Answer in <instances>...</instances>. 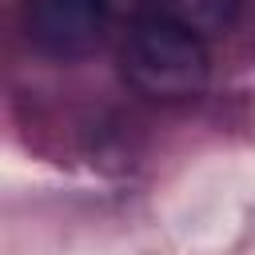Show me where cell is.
I'll use <instances>...</instances> for the list:
<instances>
[{
	"mask_svg": "<svg viewBox=\"0 0 255 255\" xmlns=\"http://www.w3.org/2000/svg\"><path fill=\"white\" fill-rule=\"evenodd\" d=\"M120 68L128 84L151 100H191L203 92L211 72L203 40L159 12L139 16L128 28L120 48Z\"/></svg>",
	"mask_w": 255,
	"mask_h": 255,
	"instance_id": "6da1fadb",
	"label": "cell"
},
{
	"mask_svg": "<svg viewBox=\"0 0 255 255\" xmlns=\"http://www.w3.org/2000/svg\"><path fill=\"white\" fill-rule=\"evenodd\" d=\"M108 20L104 0H24V32L52 60H80L96 52Z\"/></svg>",
	"mask_w": 255,
	"mask_h": 255,
	"instance_id": "7a4b0ae2",
	"label": "cell"
},
{
	"mask_svg": "<svg viewBox=\"0 0 255 255\" xmlns=\"http://www.w3.org/2000/svg\"><path fill=\"white\" fill-rule=\"evenodd\" d=\"M239 4L243 0H155V12L167 16L171 24L195 32L199 40H207V36H223L235 24Z\"/></svg>",
	"mask_w": 255,
	"mask_h": 255,
	"instance_id": "3957f363",
	"label": "cell"
},
{
	"mask_svg": "<svg viewBox=\"0 0 255 255\" xmlns=\"http://www.w3.org/2000/svg\"><path fill=\"white\" fill-rule=\"evenodd\" d=\"M147 4H155V0H104L108 16H135V20H139V12Z\"/></svg>",
	"mask_w": 255,
	"mask_h": 255,
	"instance_id": "277c9868",
	"label": "cell"
}]
</instances>
